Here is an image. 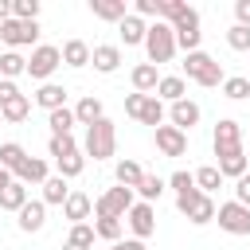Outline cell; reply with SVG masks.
<instances>
[{"label":"cell","instance_id":"obj_1","mask_svg":"<svg viewBox=\"0 0 250 250\" xmlns=\"http://www.w3.org/2000/svg\"><path fill=\"white\" fill-rule=\"evenodd\" d=\"M145 55H148V62H152V66L172 62V55H176V31H172L164 20L148 23V31H145Z\"/></svg>","mask_w":250,"mask_h":250},{"label":"cell","instance_id":"obj_2","mask_svg":"<svg viewBox=\"0 0 250 250\" xmlns=\"http://www.w3.org/2000/svg\"><path fill=\"white\" fill-rule=\"evenodd\" d=\"M184 74L191 78V82H199V86H207V90H215V86H223V66L207 55V51H191L188 59H184Z\"/></svg>","mask_w":250,"mask_h":250},{"label":"cell","instance_id":"obj_3","mask_svg":"<svg viewBox=\"0 0 250 250\" xmlns=\"http://www.w3.org/2000/svg\"><path fill=\"white\" fill-rule=\"evenodd\" d=\"M86 156H94V160H109L113 156V148H117V129H113V121L109 117H102V121H94V125H86Z\"/></svg>","mask_w":250,"mask_h":250},{"label":"cell","instance_id":"obj_4","mask_svg":"<svg viewBox=\"0 0 250 250\" xmlns=\"http://www.w3.org/2000/svg\"><path fill=\"white\" fill-rule=\"evenodd\" d=\"M125 113L129 117H137L141 125H164V102L156 98V94H125Z\"/></svg>","mask_w":250,"mask_h":250},{"label":"cell","instance_id":"obj_5","mask_svg":"<svg viewBox=\"0 0 250 250\" xmlns=\"http://www.w3.org/2000/svg\"><path fill=\"white\" fill-rule=\"evenodd\" d=\"M133 203H137V199H133V191L117 184V188H109L105 195H98V199H94V215H98V219H125Z\"/></svg>","mask_w":250,"mask_h":250},{"label":"cell","instance_id":"obj_6","mask_svg":"<svg viewBox=\"0 0 250 250\" xmlns=\"http://www.w3.org/2000/svg\"><path fill=\"white\" fill-rule=\"evenodd\" d=\"M168 27L176 31V47H184L188 55H191V51H199V43H203V31H199V12H195L191 4H188V12H184L180 20H172Z\"/></svg>","mask_w":250,"mask_h":250},{"label":"cell","instance_id":"obj_7","mask_svg":"<svg viewBox=\"0 0 250 250\" xmlns=\"http://www.w3.org/2000/svg\"><path fill=\"white\" fill-rule=\"evenodd\" d=\"M215 223L227 230V234H250V207H242V203H219L215 207Z\"/></svg>","mask_w":250,"mask_h":250},{"label":"cell","instance_id":"obj_8","mask_svg":"<svg viewBox=\"0 0 250 250\" xmlns=\"http://www.w3.org/2000/svg\"><path fill=\"white\" fill-rule=\"evenodd\" d=\"M59 62H62L59 47H51V43H39V47L31 51V59H27V74H31V78H39V82H47V78L59 70Z\"/></svg>","mask_w":250,"mask_h":250},{"label":"cell","instance_id":"obj_9","mask_svg":"<svg viewBox=\"0 0 250 250\" xmlns=\"http://www.w3.org/2000/svg\"><path fill=\"white\" fill-rule=\"evenodd\" d=\"M0 39H4L8 47H27V43L39 39V20H31V23H23V20H4V23H0Z\"/></svg>","mask_w":250,"mask_h":250},{"label":"cell","instance_id":"obj_10","mask_svg":"<svg viewBox=\"0 0 250 250\" xmlns=\"http://www.w3.org/2000/svg\"><path fill=\"white\" fill-rule=\"evenodd\" d=\"M125 223H129V230H133V238H148L152 230H156V211H152V203H133L129 207V215H125Z\"/></svg>","mask_w":250,"mask_h":250},{"label":"cell","instance_id":"obj_11","mask_svg":"<svg viewBox=\"0 0 250 250\" xmlns=\"http://www.w3.org/2000/svg\"><path fill=\"white\" fill-rule=\"evenodd\" d=\"M234 148H242V125H238L234 117H223V121L215 125V156L234 152Z\"/></svg>","mask_w":250,"mask_h":250},{"label":"cell","instance_id":"obj_12","mask_svg":"<svg viewBox=\"0 0 250 250\" xmlns=\"http://www.w3.org/2000/svg\"><path fill=\"white\" fill-rule=\"evenodd\" d=\"M156 148H160V156H184L188 133H180L176 125H156Z\"/></svg>","mask_w":250,"mask_h":250},{"label":"cell","instance_id":"obj_13","mask_svg":"<svg viewBox=\"0 0 250 250\" xmlns=\"http://www.w3.org/2000/svg\"><path fill=\"white\" fill-rule=\"evenodd\" d=\"M16 215H20V219H16L20 230H23V234H35V230H43V223H47V203H43V199H27Z\"/></svg>","mask_w":250,"mask_h":250},{"label":"cell","instance_id":"obj_14","mask_svg":"<svg viewBox=\"0 0 250 250\" xmlns=\"http://www.w3.org/2000/svg\"><path fill=\"white\" fill-rule=\"evenodd\" d=\"M90 62H94L98 74H113V70L121 66V47H113V43H98V47H90Z\"/></svg>","mask_w":250,"mask_h":250},{"label":"cell","instance_id":"obj_15","mask_svg":"<svg viewBox=\"0 0 250 250\" xmlns=\"http://www.w3.org/2000/svg\"><path fill=\"white\" fill-rule=\"evenodd\" d=\"M168 117H172V125H176L180 133H188L191 125H199V105H195L191 98H180V102H172Z\"/></svg>","mask_w":250,"mask_h":250},{"label":"cell","instance_id":"obj_16","mask_svg":"<svg viewBox=\"0 0 250 250\" xmlns=\"http://www.w3.org/2000/svg\"><path fill=\"white\" fill-rule=\"evenodd\" d=\"M215 168H219V176H223V180H227V176H234V180H238V176H246L250 156H246V148H234V152H223Z\"/></svg>","mask_w":250,"mask_h":250},{"label":"cell","instance_id":"obj_17","mask_svg":"<svg viewBox=\"0 0 250 250\" xmlns=\"http://www.w3.org/2000/svg\"><path fill=\"white\" fill-rule=\"evenodd\" d=\"M12 176H16V180L27 188V184H43L51 172H47V160H39V156H23V164H20Z\"/></svg>","mask_w":250,"mask_h":250},{"label":"cell","instance_id":"obj_18","mask_svg":"<svg viewBox=\"0 0 250 250\" xmlns=\"http://www.w3.org/2000/svg\"><path fill=\"white\" fill-rule=\"evenodd\" d=\"M90 211H94V199H90L86 191H70V195H66V203H62V215H66L70 223H86V219H90Z\"/></svg>","mask_w":250,"mask_h":250},{"label":"cell","instance_id":"obj_19","mask_svg":"<svg viewBox=\"0 0 250 250\" xmlns=\"http://www.w3.org/2000/svg\"><path fill=\"white\" fill-rule=\"evenodd\" d=\"M59 55H62V62L66 66H90V43L86 39H66L62 47H59Z\"/></svg>","mask_w":250,"mask_h":250},{"label":"cell","instance_id":"obj_20","mask_svg":"<svg viewBox=\"0 0 250 250\" xmlns=\"http://www.w3.org/2000/svg\"><path fill=\"white\" fill-rule=\"evenodd\" d=\"M35 105H43L47 113H51V109H62V105H66V86H59V82H43V86L35 90Z\"/></svg>","mask_w":250,"mask_h":250},{"label":"cell","instance_id":"obj_21","mask_svg":"<svg viewBox=\"0 0 250 250\" xmlns=\"http://www.w3.org/2000/svg\"><path fill=\"white\" fill-rule=\"evenodd\" d=\"M117 31H121V43H125V47H137V43H145V31H148V23H145L141 16H133V12H129V16L117 23Z\"/></svg>","mask_w":250,"mask_h":250},{"label":"cell","instance_id":"obj_22","mask_svg":"<svg viewBox=\"0 0 250 250\" xmlns=\"http://www.w3.org/2000/svg\"><path fill=\"white\" fill-rule=\"evenodd\" d=\"M129 78H133V90H137V94H156L160 74H156V66H152V62H137Z\"/></svg>","mask_w":250,"mask_h":250},{"label":"cell","instance_id":"obj_23","mask_svg":"<svg viewBox=\"0 0 250 250\" xmlns=\"http://www.w3.org/2000/svg\"><path fill=\"white\" fill-rule=\"evenodd\" d=\"M90 12L105 23H121L129 12H125V0H90Z\"/></svg>","mask_w":250,"mask_h":250},{"label":"cell","instance_id":"obj_24","mask_svg":"<svg viewBox=\"0 0 250 250\" xmlns=\"http://www.w3.org/2000/svg\"><path fill=\"white\" fill-rule=\"evenodd\" d=\"M184 94H188V82H184L180 74H164V78L156 82V98H160V102H180Z\"/></svg>","mask_w":250,"mask_h":250},{"label":"cell","instance_id":"obj_25","mask_svg":"<svg viewBox=\"0 0 250 250\" xmlns=\"http://www.w3.org/2000/svg\"><path fill=\"white\" fill-rule=\"evenodd\" d=\"M27 113H31V98H27V94H16V98H8V102L0 105V117L12 121V125H20Z\"/></svg>","mask_w":250,"mask_h":250},{"label":"cell","instance_id":"obj_26","mask_svg":"<svg viewBox=\"0 0 250 250\" xmlns=\"http://www.w3.org/2000/svg\"><path fill=\"white\" fill-rule=\"evenodd\" d=\"M105 113H102V98H94V94H86L78 105H74V121L78 125H94V121H102Z\"/></svg>","mask_w":250,"mask_h":250},{"label":"cell","instance_id":"obj_27","mask_svg":"<svg viewBox=\"0 0 250 250\" xmlns=\"http://www.w3.org/2000/svg\"><path fill=\"white\" fill-rule=\"evenodd\" d=\"M39 188H43V203H47V207H51V203H59V207H62V203H66V195H70V188H66V180H62V176H47Z\"/></svg>","mask_w":250,"mask_h":250},{"label":"cell","instance_id":"obj_28","mask_svg":"<svg viewBox=\"0 0 250 250\" xmlns=\"http://www.w3.org/2000/svg\"><path fill=\"white\" fill-rule=\"evenodd\" d=\"M47 125H51V137H66L78 121H74V109L62 105V109H51V113H47Z\"/></svg>","mask_w":250,"mask_h":250},{"label":"cell","instance_id":"obj_29","mask_svg":"<svg viewBox=\"0 0 250 250\" xmlns=\"http://www.w3.org/2000/svg\"><path fill=\"white\" fill-rule=\"evenodd\" d=\"M27 203V188L20 184V180H12L4 191H0V211H20Z\"/></svg>","mask_w":250,"mask_h":250},{"label":"cell","instance_id":"obj_30","mask_svg":"<svg viewBox=\"0 0 250 250\" xmlns=\"http://www.w3.org/2000/svg\"><path fill=\"white\" fill-rule=\"evenodd\" d=\"M191 180H195V188H199L203 195H211L215 188H223V176H219V168H215V164H203L199 172H191Z\"/></svg>","mask_w":250,"mask_h":250},{"label":"cell","instance_id":"obj_31","mask_svg":"<svg viewBox=\"0 0 250 250\" xmlns=\"http://www.w3.org/2000/svg\"><path fill=\"white\" fill-rule=\"evenodd\" d=\"M133 191L141 195V203H152V199H160V195H164V180H160V176H152V172H145V176H141V184H137Z\"/></svg>","mask_w":250,"mask_h":250},{"label":"cell","instance_id":"obj_32","mask_svg":"<svg viewBox=\"0 0 250 250\" xmlns=\"http://www.w3.org/2000/svg\"><path fill=\"white\" fill-rule=\"evenodd\" d=\"M0 74L12 82V78H20V74H27V59L23 55H16V51H4L0 55Z\"/></svg>","mask_w":250,"mask_h":250},{"label":"cell","instance_id":"obj_33","mask_svg":"<svg viewBox=\"0 0 250 250\" xmlns=\"http://www.w3.org/2000/svg\"><path fill=\"white\" fill-rule=\"evenodd\" d=\"M141 176H145V168H141L137 160H117V184H121V188L133 191V188L141 184Z\"/></svg>","mask_w":250,"mask_h":250},{"label":"cell","instance_id":"obj_34","mask_svg":"<svg viewBox=\"0 0 250 250\" xmlns=\"http://www.w3.org/2000/svg\"><path fill=\"white\" fill-rule=\"evenodd\" d=\"M23 145H16V141H8V145H0V168H8V172H16L20 164H23ZM16 180V176H12Z\"/></svg>","mask_w":250,"mask_h":250},{"label":"cell","instance_id":"obj_35","mask_svg":"<svg viewBox=\"0 0 250 250\" xmlns=\"http://www.w3.org/2000/svg\"><path fill=\"white\" fill-rule=\"evenodd\" d=\"M223 94H227L230 102H242V98H250V78H242V74H230V78H223Z\"/></svg>","mask_w":250,"mask_h":250},{"label":"cell","instance_id":"obj_36","mask_svg":"<svg viewBox=\"0 0 250 250\" xmlns=\"http://www.w3.org/2000/svg\"><path fill=\"white\" fill-rule=\"evenodd\" d=\"M47 152H51L55 160H62V156H74V152H82V148H78V141L66 133V137H51V141H47Z\"/></svg>","mask_w":250,"mask_h":250},{"label":"cell","instance_id":"obj_37","mask_svg":"<svg viewBox=\"0 0 250 250\" xmlns=\"http://www.w3.org/2000/svg\"><path fill=\"white\" fill-rule=\"evenodd\" d=\"M94 234H98V238H105L109 246H113V242H121V219H94Z\"/></svg>","mask_w":250,"mask_h":250},{"label":"cell","instance_id":"obj_38","mask_svg":"<svg viewBox=\"0 0 250 250\" xmlns=\"http://www.w3.org/2000/svg\"><path fill=\"white\" fill-rule=\"evenodd\" d=\"M94 238H98V234H94V227H90V223H74V227H70L66 246H82V250H90V246H94Z\"/></svg>","mask_w":250,"mask_h":250},{"label":"cell","instance_id":"obj_39","mask_svg":"<svg viewBox=\"0 0 250 250\" xmlns=\"http://www.w3.org/2000/svg\"><path fill=\"white\" fill-rule=\"evenodd\" d=\"M12 20H23V23L39 20V0H12Z\"/></svg>","mask_w":250,"mask_h":250},{"label":"cell","instance_id":"obj_40","mask_svg":"<svg viewBox=\"0 0 250 250\" xmlns=\"http://www.w3.org/2000/svg\"><path fill=\"white\" fill-rule=\"evenodd\" d=\"M55 168H59V176H62V180H70V176H78V172L86 168V156H82V152L62 156V160H55Z\"/></svg>","mask_w":250,"mask_h":250},{"label":"cell","instance_id":"obj_41","mask_svg":"<svg viewBox=\"0 0 250 250\" xmlns=\"http://www.w3.org/2000/svg\"><path fill=\"white\" fill-rule=\"evenodd\" d=\"M227 47H230V51H250V27L230 23V31H227Z\"/></svg>","mask_w":250,"mask_h":250},{"label":"cell","instance_id":"obj_42","mask_svg":"<svg viewBox=\"0 0 250 250\" xmlns=\"http://www.w3.org/2000/svg\"><path fill=\"white\" fill-rule=\"evenodd\" d=\"M184 12H188V4H184V0H160V20H164V23L180 20Z\"/></svg>","mask_w":250,"mask_h":250},{"label":"cell","instance_id":"obj_43","mask_svg":"<svg viewBox=\"0 0 250 250\" xmlns=\"http://www.w3.org/2000/svg\"><path fill=\"white\" fill-rule=\"evenodd\" d=\"M168 188H172L176 195H184V191H191V188H195V180H191V172H172Z\"/></svg>","mask_w":250,"mask_h":250},{"label":"cell","instance_id":"obj_44","mask_svg":"<svg viewBox=\"0 0 250 250\" xmlns=\"http://www.w3.org/2000/svg\"><path fill=\"white\" fill-rule=\"evenodd\" d=\"M234 203H242V207H250V172L234 180Z\"/></svg>","mask_w":250,"mask_h":250},{"label":"cell","instance_id":"obj_45","mask_svg":"<svg viewBox=\"0 0 250 250\" xmlns=\"http://www.w3.org/2000/svg\"><path fill=\"white\" fill-rule=\"evenodd\" d=\"M133 16H141V20H145V16L160 20V0H137V12H133Z\"/></svg>","mask_w":250,"mask_h":250},{"label":"cell","instance_id":"obj_46","mask_svg":"<svg viewBox=\"0 0 250 250\" xmlns=\"http://www.w3.org/2000/svg\"><path fill=\"white\" fill-rule=\"evenodd\" d=\"M234 23L250 27V0H234Z\"/></svg>","mask_w":250,"mask_h":250},{"label":"cell","instance_id":"obj_47","mask_svg":"<svg viewBox=\"0 0 250 250\" xmlns=\"http://www.w3.org/2000/svg\"><path fill=\"white\" fill-rule=\"evenodd\" d=\"M16 94H20V86H16V82H8V78H0V105H4L8 98H16Z\"/></svg>","mask_w":250,"mask_h":250},{"label":"cell","instance_id":"obj_48","mask_svg":"<svg viewBox=\"0 0 250 250\" xmlns=\"http://www.w3.org/2000/svg\"><path fill=\"white\" fill-rule=\"evenodd\" d=\"M109 250H145V242L141 238H125V242H113Z\"/></svg>","mask_w":250,"mask_h":250},{"label":"cell","instance_id":"obj_49","mask_svg":"<svg viewBox=\"0 0 250 250\" xmlns=\"http://www.w3.org/2000/svg\"><path fill=\"white\" fill-rule=\"evenodd\" d=\"M12 20V0H0V23Z\"/></svg>","mask_w":250,"mask_h":250},{"label":"cell","instance_id":"obj_50","mask_svg":"<svg viewBox=\"0 0 250 250\" xmlns=\"http://www.w3.org/2000/svg\"><path fill=\"white\" fill-rule=\"evenodd\" d=\"M8 184H12V172H8V168H0V191H4Z\"/></svg>","mask_w":250,"mask_h":250},{"label":"cell","instance_id":"obj_51","mask_svg":"<svg viewBox=\"0 0 250 250\" xmlns=\"http://www.w3.org/2000/svg\"><path fill=\"white\" fill-rule=\"evenodd\" d=\"M62 250H82V246H62Z\"/></svg>","mask_w":250,"mask_h":250}]
</instances>
